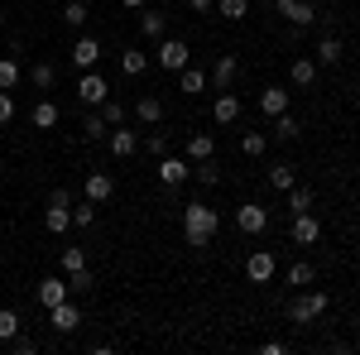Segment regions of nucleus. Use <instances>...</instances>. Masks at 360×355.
Returning <instances> with one entry per match:
<instances>
[{"mask_svg": "<svg viewBox=\"0 0 360 355\" xmlns=\"http://www.w3.org/2000/svg\"><path fill=\"white\" fill-rule=\"evenodd\" d=\"M217 231H221V217L212 212V207H202V202H193L188 212H183V235H188V245H212L217 240Z\"/></svg>", "mask_w": 360, "mask_h": 355, "instance_id": "1", "label": "nucleus"}, {"mask_svg": "<svg viewBox=\"0 0 360 355\" xmlns=\"http://www.w3.org/2000/svg\"><path fill=\"white\" fill-rule=\"evenodd\" d=\"M322 312H327V293H307V288H303V298L288 302V317H293L298 327H307V322L322 317Z\"/></svg>", "mask_w": 360, "mask_h": 355, "instance_id": "2", "label": "nucleus"}, {"mask_svg": "<svg viewBox=\"0 0 360 355\" xmlns=\"http://www.w3.org/2000/svg\"><path fill=\"white\" fill-rule=\"evenodd\" d=\"M154 53H159V67H168V72H183V67L193 63V49H188L183 39H164Z\"/></svg>", "mask_w": 360, "mask_h": 355, "instance_id": "3", "label": "nucleus"}, {"mask_svg": "<svg viewBox=\"0 0 360 355\" xmlns=\"http://www.w3.org/2000/svg\"><path fill=\"white\" fill-rule=\"evenodd\" d=\"M106 96H111L106 77H96V72H82V77H77V101H82V106H101Z\"/></svg>", "mask_w": 360, "mask_h": 355, "instance_id": "4", "label": "nucleus"}, {"mask_svg": "<svg viewBox=\"0 0 360 355\" xmlns=\"http://www.w3.org/2000/svg\"><path fill=\"white\" fill-rule=\"evenodd\" d=\"M188 178H193V164H188V159H173V154L159 159V183H164V188H183Z\"/></svg>", "mask_w": 360, "mask_h": 355, "instance_id": "5", "label": "nucleus"}, {"mask_svg": "<svg viewBox=\"0 0 360 355\" xmlns=\"http://www.w3.org/2000/svg\"><path fill=\"white\" fill-rule=\"evenodd\" d=\"M236 226H240L245 235H259V231L269 226V207H259V202H245V207L236 212Z\"/></svg>", "mask_w": 360, "mask_h": 355, "instance_id": "6", "label": "nucleus"}, {"mask_svg": "<svg viewBox=\"0 0 360 355\" xmlns=\"http://www.w3.org/2000/svg\"><path fill=\"white\" fill-rule=\"evenodd\" d=\"M106 149H111L115 159H135V154H139V135H135V130H125V125H115L111 135H106Z\"/></svg>", "mask_w": 360, "mask_h": 355, "instance_id": "7", "label": "nucleus"}, {"mask_svg": "<svg viewBox=\"0 0 360 355\" xmlns=\"http://www.w3.org/2000/svg\"><path fill=\"white\" fill-rule=\"evenodd\" d=\"M274 254H269V250H255V254H250L245 259V273H250V283H269V278H274Z\"/></svg>", "mask_w": 360, "mask_h": 355, "instance_id": "8", "label": "nucleus"}, {"mask_svg": "<svg viewBox=\"0 0 360 355\" xmlns=\"http://www.w3.org/2000/svg\"><path fill=\"white\" fill-rule=\"evenodd\" d=\"M212 120H217V125L240 120V96H236V91H217V101H212Z\"/></svg>", "mask_w": 360, "mask_h": 355, "instance_id": "9", "label": "nucleus"}, {"mask_svg": "<svg viewBox=\"0 0 360 355\" xmlns=\"http://www.w3.org/2000/svg\"><path fill=\"white\" fill-rule=\"evenodd\" d=\"M317 240H322V226H317V217H312V212L293 217V245H317Z\"/></svg>", "mask_w": 360, "mask_h": 355, "instance_id": "10", "label": "nucleus"}, {"mask_svg": "<svg viewBox=\"0 0 360 355\" xmlns=\"http://www.w3.org/2000/svg\"><path fill=\"white\" fill-rule=\"evenodd\" d=\"M96 58H101V39L82 34V39L72 44V63H77V67H96Z\"/></svg>", "mask_w": 360, "mask_h": 355, "instance_id": "11", "label": "nucleus"}, {"mask_svg": "<svg viewBox=\"0 0 360 355\" xmlns=\"http://www.w3.org/2000/svg\"><path fill=\"white\" fill-rule=\"evenodd\" d=\"M49 317H53V331H77V327H82V312H77L72 302H58V307H49Z\"/></svg>", "mask_w": 360, "mask_h": 355, "instance_id": "12", "label": "nucleus"}, {"mask_svg": "<svg viewBox=\"0 0 360 355\" xmlns=\"http://www.w3.org/2000/svg\"><path fill=\"white\" fill-rule=\"evenodd\" d=\"M259 110H264L269 120L283 115V110H288V91H283V86H264V91H259Z\"/></svg>", "mask_w": 360, "mask_h": 355, "instance_id": "13", "label": "nucleus"}, {"mask_svg": "<svg viewBox=\"0 0 360 355\" xmlns=\"http://www.w3.org/2000/svg\"><path fill=\"white\" fill-rule=\"evenodd\" d=\"M68 293H72V288H68L63 278H44V283H39V307H58V302H68Z\"/></svg>", "mask_w": 360, "mask_h": 355, "instance_id": "14", "label": "nucleus"}, {"mask_svg": "<svg viewBox=\"0 0 360 355\" xmlns=\"http://www.w3.org/2000/svg\"><path fill=\"white\" fill-rule=\"evenodd\" d=\"M44 226H49L53 235H63V231L72 226V207H68V202H49V212H44Z\"/></svg>", "mask_w": 360, "mask_h": 355, "instance_id": "15", "label": "nucleus"}, {"mask_svg": "<svg viewBox=\"0 0 360 355\" xmlns=\"http://www.w3.org/2000/svg\"><path fill=\"white\" fill-rule=\"evenodd\" d=\"M111 192H115V183H111V173H91L86 178V202H111Z\"/></svg>", "mask_w": 360, "mask_h": 355, "instance_id": "16", "label": "nucleus"}, {"mask_svg": "<svg viewBox=\"0 0 360 355\" xmlns=\"http://www.w3.org/2000/svg\"><path fill=\"white\" fill-rule=\"evenodd\" d=\"M317 58H293V67H288V77H293V86H312L317 82Z\"/></svg>", "mask_w": 360, "mask_h": 355, "instance_id": "17", "label": "nucleus"}, {"mask_svg": "<svg viewBox=\"0 0 360 355\" xmlns=\"http://www.w3.org/2000/svg\"><path fill=\"white\" fill-rule=\"evenodd\" d=\"M202 159H217V139L212 135H188V164H202Z\"/></svg>", "mask_w": 360, "mask_h": 355, "instance_id": "18", "label": "nucleus"}, {"mask_svg": "<svg viewBox=\"0 0 360 355\" xmlns=\"http://www.w3.org/2000/svg\"><path fill=\"white\" fill-rule=\"evenodd\" d=\"M341 53H346V49H341V39H336V34H327V39H322V44H317V67H336V63H341Z\"/></svg>", "mask_w": 360, "mask_h": 355, "instance_id": "19", "label": "nucleus"}, {"mask_svg": "<svg viewBox=\"0 0 360 355\" xmlns=\"http://www.w3.org/2000/svg\"><path fill=\"white\" fill-rule=\"evenodd\" d=\"M231 77H236V58L221 53L212 63V86H217V91H231Z\"/></svg>", "mask_w": 360, "mask_h": 355, "instance_id": "20", "label": "nucleus"}, {"mask_svg": "<svg viewBox=\"0 0 360 355\" xmlns=\"http://www.w3.org/2000/svg\"><path fill=\"white\" fill-rule=\"evenodd\" d=\"M135 120L159 125V120H164V101H159V96H139V101H135Z\"/></svg>", "mask_w": 360, "mask_h": 355, "instance_id": "21", "label": "nucleus"}, {"mask_svg": "<svg viewBox=\"0 0 360 355\" xmlns=\"http://www.w3.org/2000/svg\"><path fill=\"white\" fill-rule=\"evenodd\" d=\"M29 120H34V130H53L58 125V106L53 101H39V106L29 110Z\"/></svg>", "mask_w": 360, "mask_h": 355, "instance_id": "22", "label": "nucleus"}, {"mask_svg": "<svg viewBox=\"0 0 360 355\" xmlns=\"http://www.w3.org/2000/svg\"><path fill=\"white\" fill-rule=\"evenodd\" d=\"M86 20H91V10H86V0H68V5H63V25L82 29Z\"/></svg>", "mask_w": 360, "mask_h": 355, "instance_id": "23", "label": "nucleus"}, {"mask_svg": "<svg viewBox=\"0 0 360 355\" xmlns=\"http://www.w3.org/2000/svg\"><path fill=\"white\" fill-rule=\"evenodd\" d=\"M144 67H149V58L139 53V49H125V53H120V72H125V77H139Z\"/></svg>", "mask_w": 360, "mask_h": 355, "instance_id": "24", "label": "nucleus"}, {"mask_svg": "<svg viewBox=\"0 0 360 355\" xmlns=\"http://www.w3.org/2000/svg\"><path fill=\"white\" fill-rule=\"evenodd\" d=\"M178 86H183L188 96H197V91L207 86V72H202V67H183V72H178Z\"/></svg>", "mask_w": 360, "mask_h": 355, "instance_id": "25", "label": "nucleus"}, {"mask_svg": "<svg viewBox=\"0 0 360 355\" xmlns=\"http://www.w3.org/2000/svg\"><path fill=\"white\" fill-rule=\"evenodd\" d=\"M25 331V322H20V312H10V307H0V341H15Z\"/></svg>", "mask_w": 360, "mask_h": 355, "instance_id": "26", "label": "nucleus"}, {"mask_svg": "<svg viewBox=\"0 0 360 355\" xmlns=\"http://www.w3.org/2000/svg\"><path fill=\"white\" fill-rule=\"evenodd\" d=\"M139 29H144L149 39H164L168 20H164V15H159V10H144V15H139Z\"/></svg>", "mask_w": 360, "mask_h": 355, "instance_id": "27", "label": "nucleus"}, {"mask_svg": "<svg viewBox=\"0 0 360 355\" xmlns=\"http://www.w3.org/2000/svg\"><path fill=\"white\" fill-rule=\"evenodd\" d=\"M298 130H303V125H298V115H293V110L274 115V135H278V139H298Z\"/></svg>", "mask_w": 360, "mask_h": 355, "instance_id": "28", "label": "nucleus"}, {"mask_svg": "<svg viewBox=\"0 0 360 355\" xmlns=\"http://www.w3.org/2000/svg\"><path fill=\"white\" fill-rule=\"evenodd\" d=\"M293 183H298V178H293V164H274V168H269V188L288 192Z\"/></svg>", "mask_w": 360, "mask_h": 355, "instance_id": "29", "label": "nucleus"}, {"mask_svg": "<svg viewBox=\"0 0 360 355\" xmlns=\"http://www.w3.org/2000/svg\"><path fill=\"white\" fill-rule=\"evenodd\" d=\"M15 86H20V63L0 58V91H15Z\"/></svg>", "mask_w": 360, "mask_h": 355, "instance_id": "30", "label": "nucleus"}, {"mask_svg": "<svg viewBox=\"0 0 360 355\" xmlns=\"http://www.w3.org/2000/svg\"><path fill=\"white\" fill-rule=\"evenodd\" d=\"M29 77H34L39 91H49V86L58 82V67H53V63H34V72H29Z\"/></svg>", "mask_w": 360, "mask_h": 355, "instance_id": "31", "label": "nucleus"}, {"mask_svg": "<svg viewBox=\"0 0 360 355\" xmlns=\"http://www.w3.org/2000/svg\"><path fill=\"white\" fill-rule=\"evenodd\" d=\"M288 212H293V217H303V212H312V192H303L298 183H293V188H288Z\"/></svg>", "mask_w": 360, "mask_h": 355, "instance_id": "32", "label": "nucleus"}, {"mask_svg": "<svg viewBox=\"0 0 360 355\" xmlns=\"http://www.w3.org/2000/svg\"><path fill=\"white\" fill-rule=\"evenodd\" d=\"M125 115H130V110L120 106V101H111V96H106V101H101V120H106V125H111V130H115V125H125Z\"/></svg>", "mask_w": 360, "mask_h": 355, "instance_id": "33", "label": "nucleus"}, {"mask_svg": "<svg viewBox=\"0 0 360 355\" xmlns=\"http://www.w3.org/2000/svg\"><path fill=\"white\" fill-rule=\"evenodd\" d=\"M197 183H202V188H217V183H221V168H217V159H202V164H197Z\"/></svg>", "mask_w": 360, "mask_h": 355, "instance_id": "34", "label": "nucleus"}, {"mask_svg": "<svg viewBox=\"0 0 360 355\" xmlns=\"http://www.w3.org/2000/svg\"><path fill=\"white\" fill-rule=\"evenodd\" d=\"M283 20H288V25H312V20H317V10H312L307 0H293V10H288Z\"/></svg>", "mask_w": 360, "mask_h": 355, "instance_id": "35", "label": "nucleus"}, {"mask_svg": "<svg viewBox=\"0 0 360 355\" xmlns=\"http://www.w3.org/2000/svg\"><path fill=\"white\" fill-rule=\"evenodd\" d=\"M82 135H86V139H106V135H111V125L101 120V110H96V115H86V120H82Z\"/></svg>", "mask_w": 360, "mask_h": 355, "instance_id": "36", "label": "nucleus"}, {"mask_svg": "<svg viewBox=\"0 0 360 355\" xmlns=\"http://www.w3.org/2000/svg\"><path fill=\"white\" fill-rule=\"evenodd\" d=\"M63 269H68V273L86 269V250L82 245H68V250H63Z\"/></svg>", "mask_w": 360, "mask_h": 355, "instance_id": "37", "label": "nucleus"}, {"mask_svg": "<svg viewBox=\"0 0 360 355\" xmlns=\"http://www.w3.org/2000/svg\"><path fill=\"white\" fill-rule=\"evenodd\" d=\"M264 144H269V139L259 135V130H245V135H240V149H245L250 159H259V154H264Z\"/></svg>", "mask_w": 360, "mask_h": 355, "instance_id": "38", "label": "nucleus"}, {"mask_svg": "<svg viewBox=\"0 0 360 355\" xmlns=\"http://www.w3.org/2000/svg\"><path fill=\"white\" fill-rule=\"evenodd\" d=\"M72 221H77V231L96 226V202H82V207H72Z\"/></svg>", "mask_w": 360, "mask_h": 355, "instance_id": "39", "label": "nucleus"}, {"mask_svg": "<svg viewBox=\"0 0 360 355\" xmlns=\"http://www.w3.org/2000/svg\"><path fill=\"white\" fill-rule=\"evenodd\" d=\"M217 10H221L226 20H245V10H250V0H217Z\"/></svg>", "mask_w": 360, "mask_h": 355, "instance_id": "40", "label": "nucleus"}, {"mask_svg": "<svg viewBox=\"0 0 360 355\" xmlns=\"http://www.w3.org/2000/svg\"><path fill=\"white\" fill-rule=\"evenodd\" d=\"M68 288H77V293H86V288H96V278H91V269L68 273Z\"/></svg>", "mask_w": 360, "mask_h": 355, "instance_id": "41", "label": "nucleus"}, {"mask_svg": "<svg viewBox=\"0 0 360 355\" xmlns=\"http://www.w3.org/2000/svg\"><path fill=\"white\" fill-rule=\"evenodd\" d=\"M139 144H144L154 159H164V154H168V135H149V139H139Z\"/></svg>", "mask_w": 360, "mask_h": 355, "instance_id": "42", "label": "nucleus"}, {"mask_svg": "<svg viewBox=\"0 0 360 355\" xmlns=\"http://www.w3.org/2000/svg\"><path fill=\"white\" fill-rule=\"evenodd\" d=\"M288 283H293V288H307V283H312V269H307V264H293V269H288Z\"/></svg>", "mask_w": 360, "mask_h": 355, "instance_id": "43", "label": "nucleus"}, {"mask_svg": "<svg viewBox=\"0 0 360 355\" xmlns=\"http://www.w3.org/2000/svg\"><path fill=\"white\" fill-rule=\"evenodd\" d=\"M10 120H15V96L0 91V125H10Z\"/></svg>", "mask_w": 360, "mask_h": 355, "instance_id": "44", "label": "nucleus"}, {"mask_svg": "<svg viewBox=\"0 0 360 355\" xmlns=\"http://www.w3.org/2000/svg\"><path fill=\"white\" fill-rule=\"evenodd\" d=\"M10 346H15V351H20V355H29V351H39V341H29L25 331H20V336H15V341H10Z\"/></svg>", "mask_w": 360, "mask_h": 355, "instance_id": "45", "label": "nucleus"}, {"mask_svg": "<svg viewBox=\"0 0 360 355\" xmlns=\"http://www.w3.org/2000/svg\"><path fill=\"white\" fill-rule=\"evenodd\" d=\"M188 5H193L197 15H207V10H217V0H188Z\"/></svg>", "mask_w": 360, "mask_h": 355, "instance_id": "46", "label": "nucleus"}, {"mask_svg": "<svg viewBox=\"0 0 360 355\" xmlns=\"http://www.w3.org/2000/svg\"><path fill=\"white\" fill-rule=\"evenodd\" d=\"M269 5H274L278 15H288V10H293V0H269Z\"/></svg>", "mask_w": 360, "mask_h": 355, "instance_id": "47", "label": "nucleus"}, {"mask_svg": "<svg viewBox=\"0 0 360 355\" xmlns=\"http://www.w3.org/2000/svg\"><path fill=\"white\" fill-rule=\"evenodd\" d=\"M125 5H130V10H144V0H125Z\"/></svg>", "mask_w": 360, "mask_h": 355, "instance_id": "48", "label": "nucleus"}, {"mask_svg": "<svg viewBox=\"0 0 360 355\" xmlns=\"http://www.w3.org/2000/svg\"><path fill=\"white\" fill-rule=\"evenodd\" d=\"M0 29H5V10H0Z\"/></svg>", "mask_w": 360, "mask_h": 355, "instance_id": "49", "label": "nucleus"}, {"mask_svg": "<svg viewBox=\"0 0 360 355\" xmlns=\"http://www.w3.org/2000/svg\"><path fill=\"white\" fill-rule=\"evenodd\" d=\"M356 96H360V86H356Z\"/></svg>", "mask_w": 360, "mask_h": 355, "instance_id": "50", "label": "nucleus"}]
</instances>
